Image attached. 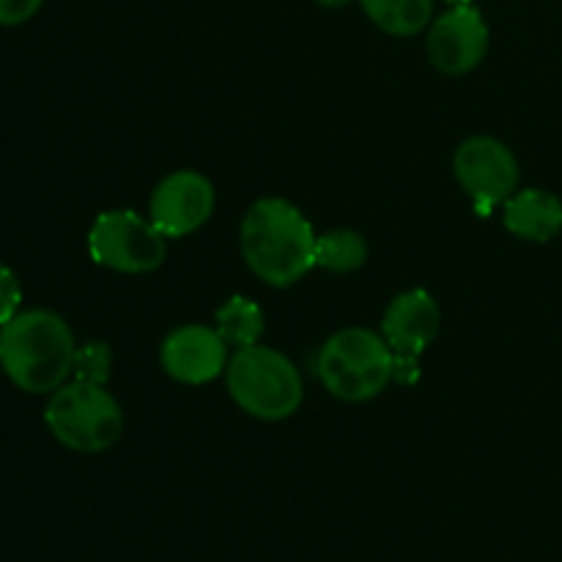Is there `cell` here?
Segmentation results:
<instances>
[{"label":"cell","mask_w":562,"mask_h":562,"mask_svg":"<svg viewBox=\"0 0 562 562\" xmlns=\"http://www.w3.org/2000/svg\"><path fill=\"white\" fill-rule=\"evenodd\" d=\"M316 239L311 220L278 195L252 203L239 225L247 269L272 289H289L316 269Z\"/></svg>","instance_id":"6da1fadb"},{"label":"cell","mask_w":562,"mask_h":562,"mask_svg":"<svg viewBox=\"0 0 562 562\" xmlns=\"http://www.w3.org/2000/svg\"><path fill=\"white\" fill-rule=\"evenodd\" d=\"M75 333L47 307L20 311L0 327V368L22 393H55L75 373Z\"/></svg>","instance_id":"7a4b0ae2"},{"label":"cell","mask_w":562,"mask_h":562,"mask_svg":"<svg viewBox=\"0 0 562 562\" xmlns=\"http://www.w3.org/2000/svg\"><path fill=\"white\" fill-rule=\"evenodd\" d=\"M225 387L245 415L263 423L289 420L305 401L302 373L272 346H241L225 368Z\"/></svg>","instance_id":"3957f363"},{"label":"cell","mask_w":562,"mask_h":562,"mask_svg":"<svg viewBox=\"0 0 562 562\" xmlns=\"http://www.w3.org/2000/svg\"><path fill=\"white\" fill-rule=\"evenodd\" d=\"M124 409L108 384L71 379L49 393L44 426L58 445L75 453H104L124 434Z\"/></svg>","instance_id":"277c9868"},{"label":"cell","mask_w":562,"mask_h":562,"mask_svg":"<svg viewBox=\"0 0 562 562\" xmlns=\"http://www.w3.org/2000/svg\"><path fill=\"white\" fill-rule=\"evenodd\" d=\"M316 373L333 398L366 404L393 382V349L368 327L338 329L318 351Z\"/></svg>","instance_id":"5b68a950"},{"label":"cell","mask_w":562,"mask_h":562,"mask_svg":"<svg viewBox=\"0 0 562 562\" xmlns=\"http://www.w3.org/2000/svg\"><path fill=\"white\" fill-rule=\"evenodd\" d=\"M88 256L119 274L154 272L168 258V236L132 209H108L88 228Z\"/></svg>","instance_id":"8992f818"},{"label":"cell","mask_w":562,"mask_h":562,"mask_svg":"<svg viewBox=\"0 0 562 562\" xmlns=\"http://www.w3.org/2000/svg\"><path fill=\"white\" fill-rule=\"evenodd\" d=\"M453 176L470 195L475 212L488 217L519 190L521 170L508 143L492 135H472L456 146Z\"/></svg>","instance_id":"52a82bcc"},{"label":"cell","mask_w":562,"mask_h":562,"mask_svg":"<svg viewBox=\"0 0 562 562\" xmlns=\"http://www.w3.org/2000/svg\"><path fill=\"white\" fill-rule=\"evenodd\" d=\"M492 31L481 9L472 3L450 5L434 16L426 33V55L437 71L461 77L475 71L486 60Z\"/></svg>","instance_id":"ba28073f"},{"label":"cell","mask_w":562,"mask_h":562,"mask_svg":"<svg viewBox=\"0 0 562 562\" xmlns=\"http://www.w3.org/2000/svg\"><path fill=\"white\" fill-rule=\"evenodd\" d=\"M217 190L201 170L181 168L165 176L148 198V220L168 239H184L212 220Z\"/></svg>","instance_id":"9c48e42d"},{"label":"cell","mask_w":562,"mask_h":562,"mask_svg":"<svg viewBox=\"0 0 562 562\" xmlns=\"http://www.w3.org/2000/svg\"><path fill=\"white\" fill-rule=\"evenodd\" d=\"M228 360V344L217 333V327H209V324H181L173 333L165 335L159 346L162 371L173 382L190 384V387L223 376Z\"/></svg>","instance_id":"30bf717a"},{"label":"cell","mask_w":562,"mask_h":562,"mask_svg":"<svg viewBox=\"0 0 562 562\" xmlns=\"http://www.w3.org/2000/svg\"><path fill=\"white\" fill-rule=\"evenodd\" d=\"M442 311L426 289L401 291L382 316V338L395 357H423L437 340Z\"/></svg>","instance_id":"8fae6325"},{"label":"cell","mask_w":562,"mask_h":562,"mask_svg":"<svg viewBox=\"0 0 562 562\" xmlns=\"http://www.w3.org/2000/svg\"><path fill=\"white\" fill-rule=\"evenodd\" d=\"M503 225L516 239L547 245L562 234V201L541 187L516 190L503 203Z\"/></svg>","instance_id":"7c38bea8"},{"label":"cell","mask_w":562,"mask_h":562,"mask_svg":"<svg viewBox=\"0 0 562 562\" xmlns=\"http://www.w3.org/2000/svg\"><path fill=\"white\" fill-rule=\"evenodd\" d=\"M360 5L379 31L395 38L417 36L434 20V0H360Z\"/></svg>","instance_id":"4fadbf2b"},{"label":"cell","mask_w":562,"mask_h":562,"mask_svg":"<svg viewBox=\"0 0 562 562\" xmlns=\"http://www.w3.org/2000/svg\"><path fill=\"white\" fill-rule=\"evenodd\" d=\"M214 327L223 335L225 344L241 349V346L261 344V335L267 329V316H263L261 305L256 300L245 294H234L214 313Z\"/></svg>","instance_id":"5bb4252c"},{"label":"cell","mask_w":562,"mask_h":562,"mask_svg":"<svg viewBox=\"0 0 562 562\" xmlns=\"http://www.w3.org/2000/svg\"><path fill=\"white\" fill-rule=\"evenodd\" d=\"M368 241L355 228H333L318 234L316 239V267L333 274H351L366 267Z\"/></svg>","instance_id":"9a60e30c"},{"label":"cell","mask_w":562,"mask_h":562,"mask_svg":"<svg viewBox=\"0 0 562 562\" xmlns=\"http://www.w3.org/2000/svg\"><path fill=\"white\" fill-rule=\"evenodd\" d=\"M110 371H113V349L104 340H88V344L77 346L71 376L80 382L108 384Z\"/></svg>","instance_id":"2e32d148"},{"label":"cell","mask_w":562,"mask_h":562,"mask_svg":"<svg viewBox=\"0 0 562 562\" xmlns=\"http://www.w3.org/2000/svg\"><path fill=\"white\" fill-rule=\"evenodd\" d=\"M22 311V285L14 269L0 263V327L9 324Z\"/></svg>","instance_id":"e0dca14e"},{"label":"cell","mask_w":562,"mask_h":562,"mask_svg":"<svg viewBox=\"0 0 562 562\" xmlns=\"http://www.w3.org/2000/svg\"><path fill=\"white\" fill-rule=\"evenodd\" d=\"M44 0H0V25L16 27L31 22L42 11Z\"/></svg>","instance_id":"ac0fdd59"},{"label":"cell","mask_w":562,"mask_h":562,"mask_svg":"<svg viewBox=\"0 0 562 562\" xmlns=\"http://www.w3.org/2000/svg\"><path fill=\"white\" fill-rule=\"evenodd\" d=\"M393 382L404 384V387L420 382V357H395L393 355Z\"/></svg>","instance_id":"d6986e66"},{"label":"cell","mask_w":562,"mask_h":562,"mask_svg":"<svg viewBox=\"0 0 562 562\" xmlns=\"http://www.w3.org/2000/svg\"><path fill=\"white\" fill-rule=\"evenodd\" d=\"M318 5H324V9H344L346 3H349V0H316Z\"/></svg>","instance_id":"ffe728a7"},{"label":"cell","mask_w":562,"mask_h":562,"mask_svg":"<svg viewBox=\"0 0 562 562\" xmlns=\"http://www.w3.org/2000/svg\"><path fill=\"white\" fill-rule=\"evenodd\" d=\"M450 5H467V3H475V0H448Z\"/></svg>","instance_id":"44dd1931"}]
</instances>
